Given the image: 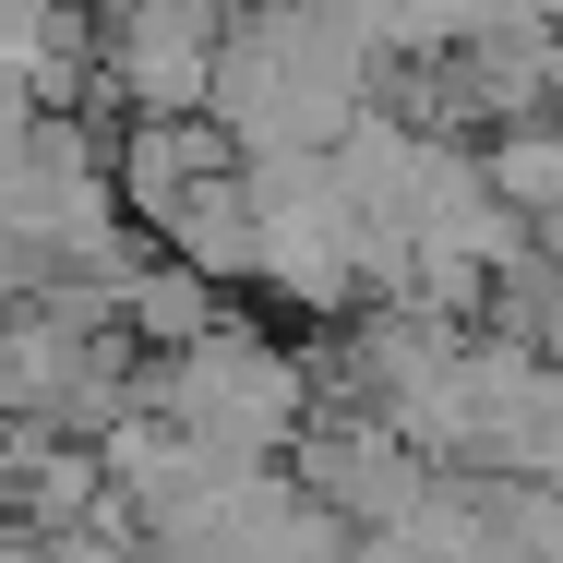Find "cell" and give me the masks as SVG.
Here are the masks:
<instances>
[{
	"label": "cell",
	"instance_id": "cell-2",
	"mask_svg": "<svg viewBox=\"0 0 563 563\" xmlns=\"http://www.w3.org/2000/svg\"><path fill=\"white\" fill-rule=\"evenodd\" d=\"M217 60H228V0H109L97 73L132 97V120L217 109Z\"/></svg>",
	"mask_w": 563,
	"mask_h": 563
},
{
	"label": "cell",
	"instance_id": "cell-1",
	"mask_svg": "<svg viewBox=\"0 0 563 563\" xmlns=\"http://www.w3.org/2000/svg\"><path fill=\"white\" fill-rule=\"evenodd\" d=\"M144 408H156V420H180L192 444L264 467V455L300 444V420H312V372H300L288 347H264L240 312H228L217 336L168 347V372H156V396H144Z\"/></svg>",
	"mask_w": 563,
	"mask_h": 563
}]
</instances>
